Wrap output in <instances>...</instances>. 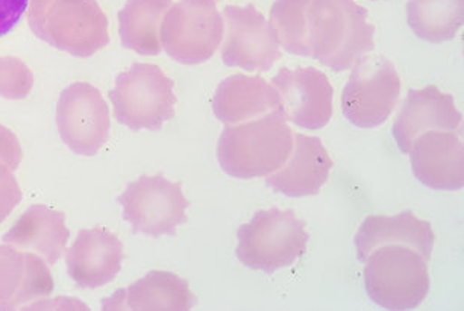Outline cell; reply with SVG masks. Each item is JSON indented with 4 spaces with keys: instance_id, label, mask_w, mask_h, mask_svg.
I'll return each instance as SVG.
<instances>
[{
    "instance_id": "cell-1",
    "label": "cell",
    "mask_w": 464,
    "mask_h": 311,
    "mask_svg": "<svg viewBox=\"0 0 464 311\" xmlns=\"http://www.w3.org/2000/svg\"><path fill=\"white\" fill-rule=\"evenodd\" d=\"M293 134L283 110L227 125L218 139V164L238 180L269 177L287 161Z\"/></svg>"
},
{
    "instance_id": "cell-2",
    "label": "cell",
    "mask_w": 464,
    "mask_h": 311,
    "mask_svg": "<svg viewBox=\"0 0 464 311\" xmlns=\"http://www.w3.org/2000/svg\"><path fill=\"white\" fill-rule=\"evenodd\" d=\"M353 0H312L306 13L310 58L334 72L351 69L375 49V26Z\"/></svg>"
},
{
    "instance_id": "cell-3",
    "label": "cell",
    "mask_w": 464,
    "mask_h": 311,
    "mask_svg": "<svg viewBox=\"0 0 464 311\" xmlns=\"http://www.w3.org/2000/svg\"><path fill=\"white\" fill-rule=\"evenodd\" d=\"M28 24L40 40L78 58H90L110 43L98 0H29Z\"/></svg>"
},
{
    "instance_id": "cell-4",
    "label": "cell",
    "mask_w": 464,
    "mask_h": 311,
    "mask_svg": "<svg viewBox=\"0 0 464 311\" xmlns=\"http://www.w3.org/2000/svg\"><path fill=\"white\" fill-rule=\"evenodd\" d=\"M238 260L252 270L274 274L299 260L306 251L305 223L292 209H260L238 228Z\"/></svg>"
},
{
    "instance_id": "cell-5",
    "label": "cell",
    "mask_w": 464,
    "mask_h": 311,
    "mask_svg": "<svg viewBox=\"0 0 464 311\" xmlns=\"http://www.w3.org/2000/svg\"><path fill=\"white\" fill-rule=\"evenodd\" d=\"M364 287L376 306L385 310L418 308L430 292L427 260L404 245L376 248L367 257Z\"/></svg>"
},
{
    "instance_id": "cell-6",
    "label": "cell",
    "mask_w": 464,
    "mask_h": 311,
    "mask_svg": "<svg viewBox=\"0 0 464 311\" xmlns=\"http://www.w3.org/2000/svg\"><path fill=\"white\" fill-rule=\"evenodd\" d=\"M173 81L159 65L135 63L119 74L110 92L114 114L130 130L160 131L175 117Z\"/></svg>"
},
{
    "instance_id": "cell-7",
    "label": "cell",
    "mask_w": 464,
    "mask_h": 311,
    "mask_svg": "<svg viewBox=\"0 0 464 311\" xmlns=\"http://www.w3.org/2000/svg\"><path fill=\"white\" fill-rule=\"evenodd\" d=\"M218 0H181L164 15L160 28L161 46L181 64H202L222 44L225 22Z\"/></svg>"
},
{
    "instance_id": "cell-8",
    "label": "cell",
    "mask_w": 464,
    "mask_h": 311,
    "mask_svg": "<svg viewBox=\"0 0 464 311\" xmlns=\"http://www.w3.org/2000/svg\"><path fill=\"white\" fill-rule=\"evenodd\" d=\"M401 96V78L392 61L364 55L353 64L342 93V112L358 128H376L387 121Z\"/></svg>"
},
{
    "instance_id": "cell-9",
    "label": "cell",
    "mask_w": 464,
    "mask_h": 311,
    "mask_svg": "<svg viewBox=\"0 0 464 311\" xmlns=\"http://www.w3.org/2000/svg\"><path fill=\"white\" fill-rule=\"evenodd\" d=\"M117 202L132 231L149 238L175 236L177 228L187 222L188 200L181 182L169 181L163 175H143L130 182Z\"/></svg>"
},
{
    "instance_id": "cell-10",
    "label": "cell",
    "mask_w": 464,
    "mask_h": 311,
    "mask_svg": "<svg viewBox=\"0 0 464 311\" xmlns=\"http://www.w3.org/2000/svg\"><path fill=\"white\" fill-rule=\"evenodd\" d=\"M56 125L70 151L93 157L107 143L111 130L107 101L94 85L74 83L61 92Z\"/></svg>"
},
{
    "instance_id": "cell-11",
    "label": "cell",
    "mask_w": 464,
    "mask_h": 311,
    "mask_svg": "<svg viewBox=\"0 0 464 311\" xmlns=\"http://www.w3.org/2000/svg\"><path fill=\"white\" fill-rule=\"evenodd\" d=\"M227 35L222 60L227 67L267 72L281 58L279 44L265 15L249 4L223 10Z\"/></svg>"
},
{
    "instance_id": "cell-12",
    "label": "cell",
    "mask_w": 464,
    "mask_h": 311,
    "mask_svg": "<svg viewBox=\"0 0 464 311\" xmlns=\"http://www.w3.org/2000/svg\"><path fill=\"white\" fill-rule=\"evenodd\" d=\"M287 121L305 130H321L333 117L334 89L328 76L314 67H283L272 78Z\"/></svg>"
},
{
    "instance_id": "cell-13",
    "label": "cell",
    "mask_w": 464,
    "mask_h": 311,
    "mask_svg": "<svg viewBox=\"0 0 464 311\" xmlns=\"http://www.w3.org/2000/svg\"><path fill=\"white\" fill-rule=\"evenodd\" d=\"M461 132L427 131L414 139L410 155L414 177L432 190L457 191L464 186Z\"/></svg>"
},
{
    "instance_id": "cell-14",
    "label": "cell",
    "mask_w": 464,
    "mask_h": 311,
    "mask_svg": "<svg viewBox=\"0 0 464 311\" xmlns=\"http://www.w3.org/2000/svg\"><path fill=\"white\" fill-rule=\"evenodd\" d=\"M123 261V245L105 228L82 229L65 254L70 278L80 288L102 287L116 279Z\"/></svg>"
},
{
    "instance_id": "cell-15",
    "label": "cell",
    "mask_w": 464,
    "mask_h": 311,
    "mask_svg": "<svg viewBox=\"0 0 464 311\" xmlns=\"http://www.w3.org/2000/svg\"><path fill=\"white\" fill-rule=\"evenodd\" d=\"M432 130L463 132V116L455 107L454 98L441 93L436 85L410 90L393 125L401 152L409 153L414 139Z\"/></svg>"
},
{
    "instance_id": "cell-16",
    "label": "cell",
    "mask_w": 464,
    "mask_h": 311,
    "mask_svg": "<svg viewBox=\"0 0 464 311\" xmlns=\"http://www.w3.org/2000/svg\"><path fill=\"white\" fill-rule=\"evenodd\" d=\"M331 169L333 160L321 139L295 132L287 161L276 172L266 177V184L290 198L316 196L328 181Z\"/></svg>"
},
{
    "instance_id": "cell-17",
    "label": "cell",
    "mask_w": 464,
    "mask_h": 311,
    "mask_svg": "<svg viewBox=\"0 0 464 311\" xmlns=\"http://www.w3.org/2000/svg\"><path fill=\"white\" fill-rule=\"evenodd\" d=\"M52 292L53 278L46 260L8 243L0 245V310H17Z\"/></svg>"
},
{
    "instance_id": "cell-18",
    "label": "cell",
    "mask_w": 464,
    "mask_h": 311,
    "mask_svg": "<svg viewBox=\"0 0 464 311\" xmlns=\"http://www.w3.org/2000/svg\"><path fill=\"white\" fill-rule=\"evenodd\" d=\"M102 304L105 311H188L195 306L196 297L186 279L166 270H152Z\"/></svg>"
},
{
    "instance_id": "cell-19",
    "label": "cell",
    "mask_w": 464,
    "mask_h": 311,
    "mask_svg": "<svg viewBox=\"0 0 464 311\" xmlns=\"http://www.w3.org/2000/svg\"><path fill=\"white\" fill-rule=\"evenodd\" d=\"M436 236L430 223L416 218L411 211L398 216H369L353 238L358 260L364 263L376 248L404 245L418 251L425 260L431 258Z\"/></svg>"
},
{
    "instance_id": "cell-20",
    "label": "cell",
    "mask_w": 464,
    "mask_h": 311,
    "mask_svg": "<svg viewBox=\"0 0 464 311\" xmlns=\"http://www.w3.org/2000/svg\"><path fill=\"white\" fill-rule=\"evenodd\" d=\"M275 110H281L278 92L261 76L232 74L214 93V116L225 125L251 121Z\"/></svg>"
},
{
    "instance_id": "cell-21",
    "label": "cell",
    "mask_w": 464,
    "mask_h": 311,
    "mask_svg": "<svg viewBox=\"0 0 464 311\" xmlns=\"http://www.w3.org/2000/svg\"><path fill=\"white\" fill-rule=\"evenodd\" d=\"M69 238L64 213L46 205H33L20 216L2 240L22 251L38 252L47 265L53 266L64 256Z\"/></svg>"
},
{
    "instance_id": "cell-22",
    "label": "cell",
    "mask_w": 464,
    "mask_h": 311,
    "mask_svg": "<svg viewBox=\"0 0 464 311\" xmlns=\"http://www.w3.org/2000/svg\"><path fill=\"white\" fill-rule=\"evenodd\" d=\"M172 5V0H128L119 13L121 46L140 55H160V28Z\"/></svg>"
},
{
    "instance_id": "cell-23",
    "label": "cell",
    "mask_w": 464,
    "mask_h": 311,
    "mask_svg": "<svg viewBox=\"0 0 464 311\" xmlns=\"http://www.w3.org/2000/svg\"><path fill=\"white\" fill-rule=\"evenodd\" d=\"M407 19L420 40L450 42L464 24V0H409Z\"/></svg>"
},
{
    "instance_id": "cell-24",
    "label": "cell",
    "mask_w": 464,
    "mask_h": 311,
    "mask_svg": "<svg viewBox=\"0 0 464 311\" xmlns=\"http://www.w3.org/2000/svg\"><path fill=\"white\" fill-rule=\"evenodd\" d=\"M312 0H276L270 10L269 26L279 46L288 53L310 56L306 13Z\"/></svg>"
},
{
    "instance_id": "cell-25",
    "label": "cell",
    "mask_w": 464,
    "mask_h": 311,
    "mask_svg": "<svg viewBox=\"0 0 464 311\" xmlns=\"http://www.w3.org/2000/svg\"><path fill=\"white\" fill-rule=\"evenodd\" d=\"M34 74L24 61L15 56H0V98L20 101L31 93Z\"/></svg>"
},
{
    "instance_id": "cell-26",
    "label": "cell",
    "mask_w": 464,
    "mask_h": 311,
    "mask_svg": "<svg viewBox=\"0 0 464 311\" xmlns=\"http://www.w3.org/2000/svg\"><path fill=\"white\" fill-rule=\"evenodd\" d=\"M24 198L14 172L6 164L0 163V223L5 222L13 209Z\"/></svg>"
},
{
    "instance_id": "cell-27",
    "label": "cell",
    "mask_w": 464,
    "mask_h": 311,
    "mask_svg": "<svg viewBox=\"0 0 464 311\" xmlns=\"http://www.w3.org/2000/svg\"><path fill=\"white\" fill-rule=\"evenodd\" d=\"M24 159L19 139L6 126L0 125V163L6 164L14 172Z\"/></svg>"
},
{
    "instance_id": "cell-28",
    "label": "cell",
    "mask_w": 464,
    "mask_h": 311,
    "mask_svg": "<svg viewBox=\"0 0 464 311\" xmlns=\"http://www.w3.org/2000/svg\"><path fill=\"white\" fill-rule=\"evenodd\" d=\"M29 0H0V37H5L19 24Z\"/></svg>"
}]
</instances>
